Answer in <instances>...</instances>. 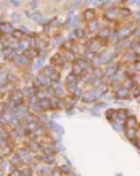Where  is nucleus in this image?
I'll return each mask as SVG.
<instances>
[{
	"label": "nucleus",
	"mask_w": 140,
	"mask_h": 176,
	"mask_svg": "<svg viewBox=\"0 0 140 176\" xmlns=\"http://www.w3.org/2000/svg\"><path fill=\"white\" fill-rule=\"evenodd\" d=\"M137 128H138V121L135 120L134 116L127 118V123H126V134L129 141H132V142H135L137 141Z\"/></svg>",
	"instance_id": "obj_1"
},
{
	"label": "nucleus",
	"mask_w": 140,
	"mask_h": 176,
	"mask_svg": "<svg viewBox=\"0 0 140 176\" xmlns=\"http://www.w3.org/2000/svg\"><path fill=\"white\" fill-rule=\"evenodd\" d=\"M74 36L77 39H82V37H86V32H84V29H76L74 31Z\"/></svg>",
	"instance_id": "obj_21"
},
{
	"label": "nucleus",
	"mask_w": 140,
	"mask_h": 176,
	"mask_svg": "<svg viewBox=\"0 0 140 176\" xmlns=\"http://www.w3.org/2000/svg\"><path fill=\"white\" fill-rule=\"evenodd\" d=\"M131 50L134 53H135L137 57H140V39H137V41H134L131 44Z\"/></svg>",
	"instance_id": "obj_19"
},
{
	"label": "nucleus",
	"mask_w": 140,
	"mask_h": 176,
	"mask_svg": "<svg viewBox=\"0 0 140 176\" xmlns=\"http://www.w3.org/2000/svg\"><path fill=\"white\" fill-rule=\"evenodd\" d=\"M135 28H137V24H135V23H131V24L127 23V24L121 26L119 29L116 31V32H117V37H119V41H121V39H126V37H129V36H131V34H132L134 31H135Z\"/></svg>",
	"instance_id": "obj_7"
},
{
	"label": "nucleus",
	"mask_w": 140,
	"mask_h": 176,
	"mask_svg": "<svg viewBox=\"0 0 140 176\" xmlns=\"http://www.w3.org/2000/svg\"><path fill=\"white\" fill-rule=\"evenodd\" d=\"M12 36L16 39V41H21V39L26 37V31L24 29H13L12 31Z\"/></svg>",
	"instance_id": "obj_18"
},
{
	"label": "nucleus",
	"mask_w": 140,
	"mask_h": 176,
	"mask_svg": "<svg viewBox=\"0 0 140 176\" xmlns=\"http://www.w3.org/2000/svg\"><path fill=\"white\" fill-rule=\"evenodd\" d=\"M15 61H16V65H18V66L26 68V66H29V65H31L32 58H29V57H27L26 53H18V57L15 58Z\"/></svg>",
	"instance_id": "obj_9"
},
{
	"label": "nucleus",
	"mask_w": 140,
	"mask_h": 176,
	"mask_svg": "<svg viewBox=\"0 0 140 176\" xmlns=\"http://www.w3.org/2000/svg\"><path fill=\"white\" fill-rule=\"evenodd\" d=\"M77 82H79V76L74 75V73H71V75L66 78L65 86H66V89H68V87H72V86H77Z\"/></svg>",
	"instance_id": "obj_13"
},
{
	"label": "nucleus",
	"mask_w": 140,
	"mask_h": 176,
	"mask_svg": "<svg viewBox=\"0 0 140 176\" xmlns=\"http://www.w3.org/2000/svg\"><path fill=\"white\" fill-rule=\"evenodd\" d=\"M89 66H90V65H89V61L84 58V57H76V60L72 61V73L81 78L84 75V71H86Z\"/></svg>",
	"instance_id": "obj_2"
},
{
	"label": "nucleus",
	"mask_w": 140,
	"mask_h": 176,
	"mask_svg": "<svg viewBox=\"0 0 140 176\" xmlns=\"http://www.w3.org/2000/svg\"><path fill=\"white\" fill-rule=\"evenodd\" d=\"M82 18H84V21H92V20H97V11L95 10H86L82 13Z\"/></svg>",
	"instance_id": "obj_16"
},
{
	"label": "nucleus",
	"mask_w": 140,
	"mask_h": 176,
	"mask_svg": "<svg viewBox=\"0 0 140 176\" xmlns=\"http://www.w3.org/2000/svg\"><path fill=\"white\" fill-rule=\"evenodd\" d=\"M15 29L12 23H5L2 21L0 23V36H5V34H12V31Z\"/></svg>",
	"instance_id": "obj_14"
},
{
	"label": "nucleus",
	"mask_w": 140,
	"mask_h": 176,
	"mask_svg": "<svg viewBox=\"0 0 140 176\" xmlns=\"http://www.w3.org/2000/svg\"><path fill=\"white\" fill-rule=\"evenodd\" d=\"M117 70H119V65H117V63L110 65L108 68H106V71H105V76H106V78H113V76L116 75Z\"/></svg>",
	"instance_id": "obj_17"
},
{
	"label": "nucleus",
	"mask_w": 140,
	"mask_h": 176,
	"mask_svg": "<svg viewBox=\"0 0 140 176\" xmlns=\"http://www.w3.org/2000/svg\"><path fill=\"white\" fill-rule=\"evenodd\" d=\"M81 97L86 104H92V102H95V99H97V92H95V90H86V92H82Z\"/></svg>",
	"instance_id": "obj_11"
},
{
	"label": "nucleus",
	"mask_w": 140,
	"mask_h": 176,
	"mask_svg": "<svg viewBox=\"0 0 140 176\" xmlns=\"http://www.w3.org/2000/svg\"><path fill=\"white\" fill-rule=\"evenodd\" d=\"M2 97H3V90L0 89V99H2Z\"/></svg>",
	"instance_id": "obj_24"
},
{
	"label": "nucleus",
	"mask_w": 140,
	"mask_h": 176,
	"mask_svg": "<svg viewBox=\"0 0 140 176\" xmlns=\"http://www.w3.org/2000/svg\"><path fill=\"white\" fill-rule=\"evenodd\" d=\"M126 73L127 75H137V73H140V60H135L129 68H126Z\"/></svg>",
	"instance_id": "obj_15"
},
{
	"label": "nucleus",
	"mask_w": 140,
	"mask_h": 176,
	"mask_svg": "<svg viewBox=\"0 0 140 176\" xmlns=\"http://www.w3.org/2000/svg\"><path fill=\"white\" fill-rule=\"evenodd\" d=\"M16 154H18L19 160L23 162V163H31V162H32V154H31L27 149H19Z\"/></svg>",
	"instance_id": "obj_10"
},
{
	"label": "nucleus",
	"mask_w": 140,
	"mask_h": 176,
	"mask_svg": "<svg viewBox=\"0 0 140 176\" xmlns=\"http://www.w3.org/2000/svg\"><path fill=\"white\" fill-rule=\"evenodd\" d=\"M13 21H19V15H13Z\"/></svg>",
	"instance_id": "obj_23"
},
{
	"label": "nucleus",
	"mask_w": 140,
	"mask_h": 176,
	"mask_svg": "<svg viewBox=\"0 0 140 176\" xmlns=\"http://www.w3.org/2000/svg\"><path fill=\"white\" fill-rule=\"evenodd\" d=\"M100 29V24L97 20H92V21H86V29H84V32H86V37H95L97 36V32Z\"/></svg>",
	"instance_id": "obj_6"
},
{
	"label": "nucleus",
	"mask_w": 140,
	"mask_h": 176,
	"mask_svg": "<svg viewBox=\"0 0 140 176\" xmlns=\"http://www.w3.org/2000/svg\"><path fill=\"white\" fill-rule=\"evenodd\" d=\"M24 92L23 90H12V92L8 94V102L10 105H13V108H18L24 104Z\"/></svg>",
	"instance_id": "obj_3"
},
{
	"label": "nucleus",
	"mask_w": 140,
	"mask_h": 176,
	"mask_svg": "<svg viewBox=\"0 0 140 176\" xmlns=\"http://www.w3.org/2000/svg\"><path fill=\"white\" fill-rule=\"evenodd\" d=\"M66 63H68V61H66V58L63 57V53H61V52L52 55V58H50V65L55 66L57 70H61V68H63Z\"/></svg>",
	"instance_id": "obj_8"
},
{
	"label": "nucleus",
	"mask_w": 140,
	"mask_h": 176,
	"mask_svg": "<svg viewBox=\"0 0 140 176\" xmlns=\"http://www.w3.org/2000/svg\"><path fill=\"white\" fill-rule=\"evenodd\" d=\"M110 34H111V28L103 26V28H100V29H98L97 37L102 39V41H108V39H110Z\"/></svg>",
	"instance_id": "obj_12"
},
{
	"label": "nucleus",
	"mask_w": 140,
	"mask_h": 176,
	"mask_svg": "<svg viewBox=\"0 0 140 176\" xmlns=\"http://www.w3.org/2000/svg\"><path fill=\"white\" fill-rule=\"evenodd\" d=\"M39 174H52V171H50V168L44 167V168H40V170H39Z\"/></svg>",
	"instance_id": "obj_22"
},
{
	"label": "nucleus",
	"mask_w": 140,
	"mask_h": 176,
	"mask_svg": "<svg viewBox=\"0 0 140 176\" xmlns=\"http://www.w3.org/2000/svg\"><path fill=\"white\" fill-rule=\"evenodd\" d=\"M114 118H117V121H124V120H127V112L126 110H117L114 113Z\"/></svg>",
	"instance_id": "obj_20"
},
{
	"label": "nucleus",
	"mask_w": 140,
	"mask_h": 176,
	"mask_svg": "<svg viewBox=\"0 0 140 176\" xmlns=\"http://www.w3.org/2000/svg\"><path fill=\"white\" fill-rule=\"evenodd\" d=\"M40 73H42V75L45 76L47 79H50V82H52V84H57V82L60 81V73H58L57 68L52 66V65H50V66H44Z\"/></svg>",
	"instance_id": "obj_5"
},
{
	"label": "nucleus",
	"mask_w": 140,
	"mask_h": 176,
	"mask_svg": "<svg viewBox=\"0 0 140 176\" xmlns=\"http://www.w3.org/2000/svg\"><path fill=\"white\" fill-rule=\"evenodd\" d=\"M106 47V41H102V39H98V37H92V41L87 44V49H89V52H92L95 55H98V53H102L103 50Z\"/></svg>",
	"instance_id": "obj_4"
}]
</instances>
